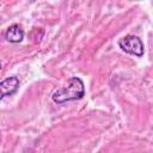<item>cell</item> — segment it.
<instances>
[{
  "label": "cell",
  "mask_w": 153,
  "mask_h": 153,
  "mask_svg": "<svg viewBox=\"0 0 153 153\" xmlns=\"http://www.w3.org/2000/svg\"><path fill=\"white\" fill-rule=\"evenodd\" d=\"M118 47L124 53L135 55L137 57H141L143 55V53H145V48H143L142 41L137 36H134V35H128V36H124V37L120 38Z\"/></svg>",
  "instance_id": "7a4b0ae2"
},
{
  "label": "cell",
  "mask_w": 153,
  "mask_h": 153,
  "mask_svg": "<svg viewBox=\"0 0 153 153\" xmlns=\"http://www.w3.org/2000/svg\"><path fill=\"white\" fill-rule=\"evenodd\" d=\"M84 96H85V85L82 80L78 76H72L65 86L57 88L51 94V99L56 104H63L66 102L81 99Z\"/></svg>",
  "instance_id": "6da1fadb"
},
{
  "label": "cell",
  "mask_w": 153,
  "mask_h": 153,
  "mask_svg": "<svg viewBox=\"0 0 153 153\" xmlns=\"http://www.w3.org/2000/svg\"><path fill=\"white\" fill-rule=\"evenodd\" d=\"M5 38L11 43H19L24 38V31L20 25L13 24L8 26V29L5 32Z\"/></svg>",
  "instance_id": "277c9868"
},
{
  "label": "cell",
  "mask_w": 153,
  "mask_h": 153,
  "mask_svg": "<svg viewBox=\"0 0 153 153\" xmlns=\"http://www.w3.org/2000/svg\"><path fill=\"white\" fill-rule=\"evenodd\" d=\"M19 79L18 76H10L6 78L0 82V88H1V99H4L6 96H12L16 93L19 88Z\"/></svg>",
  "instance_id": "3957f363"
}]
</instances>
